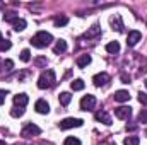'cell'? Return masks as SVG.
I'll return each instance as SVG.
<instances>
[{
  "instance_id": "obj_20",
  "label": "cell",
  "mask_w": 147,
  "mask_h": 145,
  "mask_svg": "<svg viewBox=\"0 0 147 145\" xmlns=\"http://www.w3.org/2000/svg\"><path fill=\"white\" fill-rule=\"evenodd\" d=\"M55 26L57 28H62V26H67V22H69V17L67 15H60V17H55Z\"/></svg>"
},
{
  "instance_id": "obj_5",
  "label": "cell",
  "mask_w": 147,
  "mask_h": 145,
  "mask_svg": "<svg viewBox=\"0 0 147 145\" xmlns=\"http://www.w3.org/2000/svg\"><path fill=\"white\" fill-rule=\"evenodd\" d=\"M94 106H96V97H94V96L87 94V96H84V97L80 99V109H82V111H92Z\"/></svg>"
},
{
  "instance_id": "obj_15",
  "label": "cell",
  "mask_w": 147,
  "mask_h": 145,
  "mask_svg": "<svg viewBox=\"0 0 147 145\" xmlns=\"http://www.w3.org/2000/svg\"><path fill=\"white\" fill-rule=\"evenodd\" d=\"M91 63V56L89 55H80L79 58H77V67L79 68H84V67H87Z\"/></svg>"
},
{
  "instance_id": "obj_34",
  "label": "cell",
  "mask_w": 147,
  "mask_h": 145,
  "mask_svg": "<svg viewBox=\"0 0 147 145\" xmlns=\"http://www.w3.org/2000/svg\"><path fill=\"white\" fill-rule=\"evenodd\" d=\"M2 39H3V36H2V33H0V41H2Z\"/></svg>"
},
{
  "instance_id": "obj_36",
  "label": "cell",
  "mask_w": 147,
  "mask_h": 145,
  "mask_svg": "<svg viewBox=\"0 0 147 145\" xmlns=\"http://www.w3.org/2000/svg\"><path fill=\"white\" fill-rule=\"evenodd\" d=\"M146 135H147V132H146Z\"/></svg>"
},
{
  "instance_id": "obj_4",
  "label": "cell",
  "mask_w": 147,
  "mask_h": 145,
  "mask_svg": "<svg viewBox=\"0 0 147 145\" xmlns=\"http://www.w3.org/2000/svg\"><path fill=\"white\" fill-rule=\"evenodd\" d=\"M41 133V128L36 126V125H33V123H28L24 128H22V132H21V135L24 137V138H31V137H36Z\"/></svg>"
},
{
  "instance_id": "obj_9",
  "label": "cell",
  "mask_w": 147,
  "mask_h": 145,
  "mask_svg": "<svg viewBox=\"0 0 147 145\" xmlns=\"http://www.w3.org/2000/svg\"><path fill=\"white\" fill-rule=\"evenodd\" d=\"M34 109H36L39 114H48L50 113V104L45 99H38L36 104H34Z\"/></svg>"
},
{
  "instance_id": "obj_27",
  "label": "cell",
  "mask_w": 147,
  "mask_h": 145,
  "mask_svg": "<svg viewBox=\"0 0 147 145\" xmlns=\"http://www.w3.org/2000/svg\"><path fill=\"white\" fill-rule=\"evenodd\" d=\"M21 60H22L24 63H28V62L31 60V53H29V50H22V51H21Z\"/></svg>"
},
{
  "instance_id": "obj_3",
  "label": "cell",
  "mask_w": 147,
  "mask_h": 145,
  "mask_svg": "<svg viewBox=\"0 0 147 145\" xmlns=\"http://www.w3.org/2000/svg\"><path fill=\"white\" fill-rule=\"evenodd\" d=\"M82 125H84V121H82V119H79V118H65V119H62V121H60V128H62V130L79 128V126H82Z\"/></svg>"
},
{
  "instance_id": "obj_32",
  "label": "cell",
  "mask_w": 147,
  "mask_h": 145,
  "mask_svg": "<svg viewBox=\"0 0 147 145\" xmlns=\"http://www.w3.org/2000/svg\"><path fill=\"white\" fill-rule=\"evenodd\" d=\"M127 130L134 132V130H137V125H127Z\"/></svg>"
},
{
  "instance_id": "obj_28",
  "label": "cell",
  "mask_w": 147,
  "mask_h": 145,
  "mask_svg": "<svg viewBox=\"0 0 147 145\" xmlns=\"http://www.w3.org/2000/svg\"><path fill=\"white\" fill-rule=\"evenodd\" d=\"M10 46H12L10 41H7V39H2L0 41V51H7V50H10Z\"/></svg>"
},
{
  "instance_id": "obj_18",
  "label": "cell",
  "mask_w": 147,
  "mask_h": 145,
  "mask_svg": "<svg viewBox=\"0 0 147 145\" xmlns=\"http://www.w3.org/2000/svg\"><path fill=\"white\" fill-rule=\"evenodd\" d=\"M101 33V28L98 26V24H94V26H91V29L86 33V38H94V36H98Z\"/></svg>"
},
{
  "instance_id": "obj_35",
  "label": "cell",
  "mask_w": 147,
  "mask_h": 145,
  "mask_svg": "<svg viewBox=\"0 0 147 145\" xmlns=\"http://www.w3.org/2000/svg\"><path fill=\"white\" fill-rule=\"evenodd\" d=\"M146 87H147V80H146Z\"/></svg>"
},
{
  "instance_id": "obj_22",
  "label": "cell",
  "mask_w": 147,
  "mask_h": 145,
  "mask_svg": "<svg viewBox=\"0 0 147 145\" xmlns=\"http://www.w3.org/2000/svg\"><path fill=\"white\" fill-rule=\"evenodd\" d=\"M70 99H72V96H70L69 92H62V94H60V104H62V106H69Z\"/></svg>"
},
{
  "instance_id": "obj_30",
  "label": "cell",
  "mask_w": 147,
  "mask_h": 145,
  "mask_svg": "<svg viewBox=\"0 0 147 145\" xmlns=\"http://www.w3.org/2000/svg\"><path fill=\"white\" fill-rule=\"evenodd\" d=\"M139 101H140V104H146L147 106V94L146 92H140L139 94Z\"/></svg>"
},
{
  "instance_id": "obj_6",
  "label": "cell",
  "mask_w": 147,
  "mask_h": 145,
  "mask_svg": "<svg viewBox=\"0 0 147 145\" xmlns=\"http://www.w3.org/2000/svg\"><path fill=\"white\" fill-rule=\"evenodd\" d=\"M92 82H94L96 87H103V85H106V84L110 82V75L106 72H99L92 77Z\"/></svg>"
},
{
  "instance_id": "obj_25",
  "label": "cell",
  "mask_w": 147,
  "mask_h": 145,
  "mask_svg": "<svg viewBox=\"0 0 147 145\" xmlns=\"http://www.w3.org/2000/svg\"><path fill=\"white\" fill-rule=\"evenodd\" d=\"M123 144L125 145H139L140 144V140H139V137H127Z\"/></svg>"
},
{
  "instance_id": "obj_7",
  "label": "cell",
  "mask_w": 147,
  "mask_h": 145,
  "mask_svg": "<svg viewBox=\"0 0 147 145\" xmlns=\"http://www.w3.org/2000/svg\"><path fill=\"white\" fill-rule=\"evenodd\" d=\"M140 39H142V33L137 31V29H134V31H130L128 36H127V44H128V46H135Z\"/></svg>"
},
{
  "instance_id": "obj_24",
  "label": "cell",
  "mask_w": 147,
  "mask_h": 145,
  "mask_svg": "<svg viewBox=\"0 0 147 145\" xmlns=\"http://www.w3.org/2000/svg\"><path fill=\"white\" fill-rule=\"evenodd\" d=\"M16 19H17V14H16V12H7V14H3V21H5V22H10V24H12Z\"/></svg>"
},
{
  "instance_id": "obj_2",
  "label": "cell",
  "mask_w": 147,
  "mask_h": 145,
  "mask_svg": "<svg viewBox=\"0 0 147 145\" xmlns=\"http://www.w3.org/2000/svg\"><path fill=\"white\" fill-rule=\"evenodd\" d=\"M55 82H57L55 72L53 70H45L39 75V79H38V87L39 89H50V87L55 85Z\"/></svg>"
},
{
  "instance_id": "obj_14",
  "label": "cell",
  "mask_w": 147,
  "mask_h": 145,
  "mask_svg": "<svg viewBox=\"0 0 147 145\" xmlns=\"http://www.w3.org/2000/svg\"><path fill=\"white\" fill-rule=\"evenodd\" d=\"M26 26H28V22H26L24 19H19V17L12 22V28H14V31H17V33H19V31H24Z\"/></svg>"
},
{
  "instance_id": "obj_8",
  "label": "cell",
  "mask_w": 147,
  "mask_h": 145,
  "mask_svg": "<svg viewBox=\"0 0 147 145\" xmlns=\"http://www.w3.org/2000/svg\"><path fill=\"white\" fill-rule=\"evenodd\" d=\"M115 116L120 118V119H128L132 116V108L128 106H120V108L115 109Z\"/></svg>"
},
{
  "instance_id": "obj_31",
  "label": "cell",
  "mask_w": 147,
  "mask_h": 145,
  "mask_svg": "<svg viewBox=\"0 0 147 145\" xmlns=\"http://www.w3.org/2000/svg\"><path fill=\"white\" fill-rule=\"evenodd\" d=\"M5 96H7V91H2L0 89V106L5 103Z\"/></svg>"
},
{
  "instance_id": "obj_10",
  "label": "cell",
  "mask_w": 147,
  "mask_h": 145,
  "mask_svg": "<svg viewBox=\"0 0 147 145\" xmlns=\"http://www.w3.org/2000/svg\"><path fill=\"white\" fill-rule=\"evenodd\" d=\"M28 103H29V97H28V94H17V96H14V104H16V106H19V108H24Z\"/></svg>"
},
{
  "instance_id": "obj_13",
  "label": "cell",
  "mask_w": 147,
  "mask_h": 145,
  "mask_svg": "<svg viewBox=\"0 0 147 145\" xmlns=\"http://www.w3.org/2000/svg\"><path fill=\"white\" fill-rule=\"evenodd\" d=\"M128 99H130L128 91H116V92H115V101H118V103H127Z\"/></svg>"
},
{
  "instance_id": "obj_26",
  "label": "cell",
  "mask_w": 147,
  "mask_h": 145,
  "mask_svg": "<svg viewBox=\"0 0 147 145\" xmlns=\"http://www.w3.org/2000/svg\"><path fill=\"white\" fill-rule=\"evenodd\" d=\"M63 145H80V140L75 138V137H67L65 142H63Z\"/></svg>"
},
{
  "instance_id": "obj_11",
  "label": "cell",
  "mask_w": 147,
  "mask_h": 145,
  "mask_svg": "<svg viewBox=\"0 0 147 145\" xmlns=\"http://www.w3.org/2000/svg\"><path fill=\"white\" fill-rule=\"evenodd\" d=\"M65 51H67V41L58 39L57 44L53 46V53H55V55H62V53H65Z\"/></svg>"
},
{
  "instance_id": "obj_33",
  "label": "cell",
  "mask_w": 147,
  "mask_h": 145,
  "mask_svg": "<svg viewBox=\"0 0 147 145\" xmlns=\"http://www.w3.org/2000/svg\"><path fill=\"white\" fill-rule=\"evenodd\" d=\"M0 145H5V142H3V140H0Z\"/></svg>"
},
{
  "instance_id": "obj_17",
  "label": "cell",
  "mask_w": 147,
  "mask_h": 145,
  "mask_svg": "<svg viewBox=\"0 0 147 145\" xmlns=\"http://www.w3.org/2000/svg\"><path fill=\"white\" fill-rule=\"evenodd\" d=\"M106 51H108V53H118V51H120V43H118V41L108 43V44H106Z\"/></svg>"
},
{
  "instance_id": "obj_21",
  "label": "cell",
  "mask_w": 147,
  "mask_h": 145,
  "mask_svg": "<svg viewBox=\"0 0 147 145\" xmlns=\"http://www.w3.org/2000/svg\"><path fill=\"white\" fill-rule=\"evenodd\" d=\"M70 87H72V91H82L84 89V80L82 79H75V80H72Z\"/></svg>"
},
{
  "instance_id": "obj_29",
  "label": "cell",
  "mask_w": 147,
  "mask_h": 145,
  "mask_svg": "<svg viewBox=\"0 0 147 145\" xmlns=\"http://www.w3.org/2000/svg\"><path fill=\"white\" fill-rule=\"evenodd\" d=\"M139 123H147V109H142L139 114Z\"/></svg>"
},
{
  "instance_id": "obj_16",
  "label": "cell",
  "mask_w": 147,
  "mask_h": 145,
  "mask_svg": "<svg viewBox=\"0 0 147 145\" xmlns=\"http://www.w3.org/2000/svg\"><path fill=\"white\" fill-rule=\"evenodd\" d=\"M111 26H113V29H116L118 33H121L123 31V24H121V19L116 15V17H111Z\"/></svg>"
},
{
  "instance_id": "obj_23",
  "label": "cell",
  "mask_w": 147,
  "mask_h": 145,
  "mask_svg": "<svg viewBox=\"0 0 147 145\" xmlns=\"http://www.w3.org/2000/svg\"><path fill=\"white\" fill-rule=\"evenodd\" d=\"M24 114V108H19V106H14V108L10 109V116H14V118H21Z\"/></svg>"
},
{
  "instance_id": "obj_1",
  "label": "cell",
  "mask_w": 147,
  "mask_h": 145,
  "mask_svg": "<svg viewBox=\"0 0 147 145\" xmlns=\"http://www.w3.org/2000/svg\"><path fill=\"white\" fill-rule=\"evenodd\" d=\"M51 41H53V36H51L50 33H46V31H39V33H36L34 36L31 38L29 43H31L34 48H46V46L51 44Z\"/></svg>"
},
{
  "instance_id": "obj_12",
  "label": "cell",
  "mask_w": 147,
  "mask_h": 145,
  "mask_svg": "<svg viewBox=\"0 0 147 145\" xmlns=\"http://www.w3.org/2000/svg\"><path fill=\"white\" fill-rule=\"evenodd\" d=\"M94 118H96L98 121H101V123H105V125H111V118H110V114H108L106 111H98Z\"/></svg>"
},
{
  "instance_id": "obj_19",
  "label": "cell",
  "mask_w": 147,
  "mask_h": 145,
  "mask_svg": "<svg viewBox=\"0 0 147 145\" xmlns=\"http://www.w3.org/2000/svg\"><path fill=\"white\" fill-rule=\"evenodd\" d=\"M12 68H14V62L7 58V60L2 63V73H9L10 70H12Z\"/></svg>"
}]
</instances>
